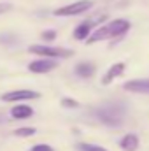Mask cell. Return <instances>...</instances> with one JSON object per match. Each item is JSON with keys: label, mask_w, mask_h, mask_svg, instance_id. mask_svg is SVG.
<instances>
[{"label": "cell", "mask_w": 149, "mask_h": 151, "mask_svg": "<svg viewBox=\"0 0 149 151\" xmlns=\"http://www.w3.org/2000/svg\"><path fill=\"white\" fill-rule=\"evenodd\" d=\"M32 114H34V109L28 107V106H23V104L14 106V107L11 109V116H12L14 119H25V118H30Z\"/></svg>", "instance_id": "11"}, {"label": "cell", "mask_w": 149, "mask_h": 151, "mask_svg": "<svg viewBox=\"0 0 149 151\" xmlns=\"http://www.w3.org/2000/svg\"><path fill=\"white\" fill-rule=\"evenodd\" d=\"M95 114H97V118H98L102 123H105V125H109V127H119L121 121H123L125 111H123V107H119V106H116V104H109V106L98 107V109L95 111Z\"/></svg>", "instance_id": "2"}, {"label": "cell", "mask_w": 149, "mask_h": 151, "mask_svg": "<svg viewBox=\"0 0 149 151\" xmlns=\"http://www.w3.org/2000/svg\"><path fill=\"white\" fill-rule=\"evenodd\" d=\"M123 90L132 93H149V79H130L123 84Z\"/></svg>", "instance_id": "8"}, {"label": "cell", "mask_w": 149, "mask_h": 151, "mask_svg": "<svg viewBox=\"0 0 149 151\" xmlns=\"http://www.w3.org/2000/svg\"><path fill=\"white\" fill-rule=\"evenodd\" d=\"M91 28H93V21L90 19V21H84V23H81L77 28L74 30V37L79 39V40H84V39H90V35L93 34L91 32Z\"/></svg>", "instance_id": "10"}, {"label": "cell", "mask_w": 149, "mask_h": 151, "mask_svg": "<svg viewBox=\"0 0 149 151\" xmlns=\"http://www.w3.org/2000/svg\"><path fill=\"white\" fill-rule=\"evenodd\" d=\"M91 7H93L91 0H79V2H74V4H69V5L56 9L53 14L54 16H75V14H82V12L90 11Z\"/></svg>", "instance_id": "4"}, {"label": "cell", "mask_w": 149, "mask_h": 151, "mask_svg": "<svg viewBox=\"0 0 149 151\" xmlns=\"http://www.w3.org/2000/svg\"><path fill=\"white\" fill-rule=\"evenodd\" d=\"M56 37V32H53V30H47V32H44L42 34V39H46V40H51V39Z\"/></svg>", "instance_id": "17"}, {"label": "cell", "mask_w": 149, "mask_h": 151, "mask_svg": "<svg viewBox=\"0 0 149 151\" xmlns=\"http://www.w3.org/2000/svg\"><path fill=\"white\" fill-rule=\"evenodd\" d=\"M32 99H39L37 91L32 90H16V91H7L2 95L4 102H16V100H32Z\"/></svg>", "instance_id": "5"}, {"label": "cell", "mask_w": 149, "mask_h": 151, "mask_svg": "<svg viewBox=\"0 0 149 151\" xmlns=\"http://www.w3.org/2000/svg\"><path fill=\"white\" fill-rule=\"evenodd\" d=\"M30 151H53V148L47 146V144H35Z\"/></svg>", "instance_id": "16"}, {"label": "cell", "mask_w": 149, "mask_h": 151, "mask_svg": "<svg viewBox=\"0 0 149 151\" xmlns=\"http://www.w3.org/2000/svg\"><path fill=\"white\" fill-rule=\"evenodd\" d=\"M53 69H56V62L53 58H40L28 65V70L34 74H46V72H51Z\"/></svg>", "instance_id": "6"}, {"label": "cell", "mask_w": 149, "mask_h": 151, "mask_svg": "<svg viewBox=\"0 0 149 151\" xmlns=\"http://www.w3.org/2000/svg\"><path fill=\"white\" fill-rule=\"evenodd\" d=\"M119 148L123 151H137L139 150V137L135 134H126L119 141Z\"/></svg>", "instance_id": "9"}, {"label": "cell", "mask_w": 149, "mask_h": 151, "mask_svg": "<svg viewBox=\"0 0 149 151\" xmlns=\"http://www.w3.org/2000/svg\"><path fill=\"white\" fill-rule=\"evenodd\" d=\"M30 53L44 55L46 58H69L74 55L72 49L65 47H54V46H30Z\"/></svg>", "instance_id": "3"}, {"label": "cell", "mask_w": 149, "mask_h": 151, "mask_svg": "<svg viewBox=\"0 0 149 151\" xmlns=\"http://www.w3.org/2000/svg\"><path fill=\"white\" fill-rule=\"evenodd\" d=\"M75 74L79 77H91L95 74V65L91 62H81L75 65Z\"/></svg>", "instance_id": "12"}, {"label": "cell", "mask_w": 149, "mask_h": 151, "mask_svg": "<svg viewBox=\"0 0 149 151\" xmlns=\"http://www.w3.org/2000/svg\"><path fill=\"white\" fill-rule=\"evenodd\" d=\"M62 106L63 107H79V104L75 100H72V99H63L62 100Z\"/></svg>", "instance_id": "15"}, {"label": "cell", "mask_w": 149, "mask_h": 151, "mask_svg": "<svg viewBox=\"0 0 149 151\" xmlns=\"http://www.w3.org/2000/svg\"><path fill=\"white\" fill-rule=\"evenodd\" d=\"M11 9V5L9 4H0V14H4V12H7Z\"/></svg>", "instance_id": "18"}, {"label": "cell", "mask_w": 149, "mask_h": 151, "mask_svg": "<svg viewBox=\"0 0 149 151\" xmlns=\"http://www.w3.org/2000/svg\"><path fill=\"white\" fill-rule=\"evenodd\" d=\"M14 134H16L18 137H30V135L35 134V128H30V127H27V128H18Z\"/></svg>", "instance_id": "14"}, {"label": "cell", "mask_w": 149, "mask_h": 151, "mask_svg": "<svg viewBox=\"0 0 149 151\" xmlns=\"http://www.w3.org/2000/svg\"><path fill=\"white\" fill-rule=\"evenodd\" d=\"M130 30V21L128 19H123V18H117V19H112L105 25H100L91 35L86 40L88 44H93V42H98V40H105V39H114V37H121L125 35L126 32Z\"/></svg>", "instance_id": "1"}, {"label": "cell", "mask_w": 149, "mask_h": 151, "mask_svg": "<svg viewBox=\"0 0 149 151\" xmlns=\"http://www.w3.org/2000/svg\"><path fill=\"white\" fill-rule=\"evenodd\" d=\"M77 148H79V151H109V150H105V148H102V146H97V144H86V142L79 144Z\"/></svg>", "instance_id": "13"}, {"label": "cell", "mask_w": 149, "mask_h": 151, "mask_svg": "<svg viewBox=\"0 0 149 151\" xmlns=\"http://www.w3.org/2000/svg\"><path fill=\"white\" fill-rule=\"evenodd\" d=\"M125 69H126L125 62H116V63H112L111 67L107 69V72L104 74V77H102V84H111L114 79L121 77L123 72H125Z\"/></svg>", "instance_id": "7"}]
</instances>
